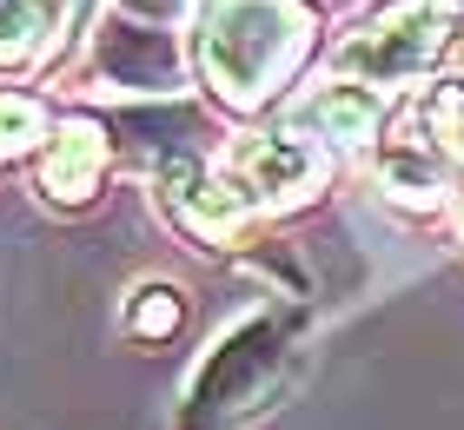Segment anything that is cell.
Listing matches in <instances>:
<instances>
[{"label":"cell","instance_id":"obj_1","mask_svg":"<svg viewBox=\"0 0 464 430\" xmlns=\"http://www.w3.org/2000/svg\"><path fill=\"white\" fill-rule=\"evenodd\" d=\"M312 40L305 0H213L199 20V67L232 106L266 100Z\"/></svg>","mask_w":464,"mask_h":430},{"label":"cell","instance_id":"obj_2","mask_svg":"<svg viewBox=\"0 0 464 430\" xmlns=\"http://www.w3.org/2000/svg\"><path fill=\"white\" fill-rule=\"evenodd\" d=\"M445 47H451V7L445 0H392V7H378L339 47V67L398 86V80H418Z\"/></svg>","mask_w":464,"mask_h":430},{"label":"cell","instance_id":"obj_3","mask_svg":"<svg viewBox=\"0 0 464 430\" xmlns=\"http://www.w3.org/2000/svg\"><path fill=\"white\" fill-rule=\"evenodd\" d=\"M285 364V338H279V325H266V318H252V325H239L213 358H206V371H199V384H193V430H206V424H226V417H239V411H252V404H266V391H272V371Z\"/></svg>","mask_w":464,"mask_h":430},{"label":"cell","instance_id":"obj_4","mask_svg":"<svg viewBox=\"0 0 464 430\" xmlns=\"http://www.w3.org/2000/svg\"><path fill=\"white\" fill-rule=\"evenodd\" d=\"M160 192H166V212H173L199 245H232V232L246 225V199L232 186H219L199 159H166Z\"/></svg>","mask_w":464,"mask_h":430},{"label":"cell","instance_id":"obj_5","mask_svg":"<svg viewBox=\"0 0 464 430\" xmlns=\"http://www.w3.org/2000/svg\"><path fill=\"white\" fill-rule=\"evenodd\" d=\"M232 172H239L246 192L292 205V199H305V192L325 179V159L312 153L305 139H285L279 133V139H239V146H232Z\"/></svg>","mask_w":464,"mask_h":430},{"label":"cell","instance_id":"obj_6","mask_svg":"<svg viewBox=\"0 0 464 430\" xmlns=\"http://www.w3.org/2000/svg\"><path fill=\"white\" fill-rule=\"evenodd\" d=\"M100 166H107V133H100L93 119H67V126L53 133V153H47V166H40V186H47L53 199L80 205V199L93 192Z\"/></svg>","mask_w":464,"mask_h":430},{"label":"cell","instance_id":"obj_7","mask_svg":"<svg viewBox=\"0 0 464 430\" xmlns=\"http://www.w3.org/2000/svg\"><path fill=\"white\" fill-rule=\"evenodd\" d=\"M107 73L126 80V86H166L173 80V53H166L160 33H140V27H113V40L100 47Z\"/></svg>","mask_w":464,"mask_h":430},{"label":"cell","instance_id":"obj_8","mask_svg":"<svg viewBox=\"0 0 464 430\" xmlns=\"http://www.w3.org/2000/svg\"><path fill=\"white\" fill-rule=\"evenodd\" d=\"M305 119L319 126L325 139H339V146H358V139H372V100L358 93V86H325L319 100L305 106Z\"/></svg>","mask_w":464,"mask_h":430},{"label":"cell","instance_id":"obj_9","mask_svg":"<svg viewBox=\"0 0 464 430\" xmlns=\"http://www.w3.org/2000/svg\"><path fill=\"white\" fill-rule=\"evenodd\" d=\"M40 126H47V113H40L34 100L0 93V153H20V146H34V139H40Z\"/></svg>","mask_w":464,"mask_h":430},{"label":"cell","instance_id":"obj_10","mask_svg":"<svg viewBox=\"0 0 464 430\" xmlns=\"http://www.w3.org/2000/svg\"><path fill=\"white\" fill-rule=\"evenodd\" d=\"M140 298H146V305L133 311V331L140 338H173L179 331V291L173 285H146Z\"/></svg>","mask_w":464,"mask_h":430},{"label":"cell","instance_id":"obj_11","mask_svg":"<svg viewBox=\"0 0 464 430\" xmlns=\"http://www.w3.org/2000/svg\"><path fill=\"white\" fill-rule=\"evenodd\" d=\"M425 119H431L438 133L451 139V153L464 159V73H458L451 86H438V93H431V106H425Z\"/></svg>","mask_w":464,"mask_h":430},{"label":"cell","instance_id":"obj_12","mask_svg":"<svg viewBox=\"0 0 464 430\" xmlns=\"http://www.w3.org/2000/svg\"><path fill=\"white\" fill-rule=\"evenodd\" d=\"M126 7H140V14H166V7H179V0H126Z\"/></svg>","mask_w":464,"mask_h":430},{"label":"cell","instance_id":"obj_13","mask_svg":"<svg viewBox=\"0 0 464 430\" xmlns=\"http://www.w3.org/2000/svg\"><path fill=\"white\" fill-rule=\"evenodd\" d=\"M0 7H7V0H0Z\"/></svg>","mask_w":464,"mask_h":430}]
</instances>
